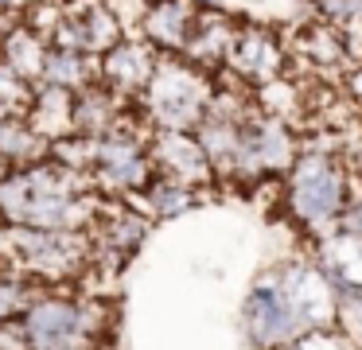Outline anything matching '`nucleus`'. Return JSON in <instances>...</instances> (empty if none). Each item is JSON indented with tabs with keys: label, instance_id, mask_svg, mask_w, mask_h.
Segmentation results:
<instances>
[{
	"label": "nucleus",
	"instance_id": "f257e3e1",
	"mask_svg": "<svg viewBox=\"0 0 362 350\" xmlns=\"http://www.w3.org/2000/svg\"><path fill=\"white\" fill-rule=\"evenodd\" d=\"M351 187L354 179L343 156L300 148V156L281 179V206L296 230H304L308 238H320L339 222L346 199H351Z\"/></svg>",
	"mask_w": 362,
	"mask_h": 350
},
{
	"label": "nucleus",
	"instance_id": "f03ea898",
	"mask_svg": "<svg viewBox=\"0 0 362 350\" xmlns=\"http://www.w3.org/2000/svg\"><path fill=\"white\" fill-rule=\"evenodd\" d=\"M16 323L24 331L28 350H102L110 308L90 296H63L43 288L20 311Z\"/></svg>",
	"mask_w": 362,
	"mask_h": 350
},
{
	"label": "nucleus",
	"instance_id": "7ed1b4c3",
	"mask_svg": "<svg viewBox=\"0 0 362 350\" xmlns=\"http://www.w3.org/2000/svg\"><path fill=\"white\" fill-rule=\"evenodd\" d=\"M211 93H214L211 74H203V70L191 66L180 54H160L148 86L141 90V98H136L133 105H136V117H141L148 129L195 132L199 121H203V113H206Z\"/></svg>",
	"mask_w": 362,
	"mask_h": 350
},
{
	"label": "nucleus",
	"instance_id": "20e7f679",
	"mask_svg": "<svg viewBox=\"0 0 362 350\" xmlns=\"http://www.w3.org/2000/svg\"><path fill=\"white\" fill-rule=\"evenodd\" d=\"M0 257L40 288H59L94 264L90 233L28 230V226H0Z\"/></svg>",
	"mask_w": 362,
	"mask_h": 350
},
{
	"label": "nucleus",
	"instance_id": "39448f33",
	"mask_svg": "<svg viewBox=\"0 0 362 350\" xmlns=\"http://www.w3.org/2000/svg\"><path fill=\"white\" fill-rule=\"evenodd\" d=\"M148 124L136 113H121L105 136L94 140V163H90V183L102 199H125L133 191H144L152 179L148 163Z\"/></svg>",
	"mask_w": 362,
	"mask_h": 350
},
{
	"label": "nucleus",
	"instance_id": "423d86ee",
	"mask_svg": "<svg viewBox=\"0 0 362 350\" xmlns=\"http://www.w3.org/2000/svg\"><path fill=\"white\" fill-rule=\"evenodd\" d=\"M296 156H300L296 129L253 109V113L242 121V132H238V156H234V171H230V179H238V183L284 179V171L292 168Z\"/></svg>",
	"mask_w": 362,
	"mask_h": 350
},
{
	"label": "nucleus",
	"instance_id": "0eeeda50",
	"mask_svg": "<svg viewBox=\"0 0 362 350\" xmlns=\"http://www.w3.org/2000/svg\"><path fill=\"white\" fill-rule=\"evenodd\" d=\"M242 327L253 350H284L308 334V323L300 319L296 303L288 300V292L281 288V280L273 276V269L261 272L253 280V288L242 300Z\"/></svg>",
	"mask_w": 362,
	"mask_h": 350
},
{
	"label": "nucleus",
	"instance_id": "6e6552de",
	"mask_svg": "<svg viewBox=\"0 0 362 350\" xmlns=\"http://www.w3.org/2000/svg\"><path fill=\"white\" fill-rule=\"evenodd\" d=\"M284 62H288V51H284V43L273 31L261 28V23H238L234 43H230V54H226V66L218 74L234 78L245 90H257L265 82L284 78Z\"/></svg>",
	"mask_w": 362,
	"mask_h": 350
},
{
	"label": "nucleus",
	"instance_id": "1a4fd4ad",
	"mask_svg": "<svg viewBox=\"0 0 362 350\" xmlns=\"http://www.w3.org/2000/svg\"><path fill=\"white\" fill-rule=\"evenodd\" d=\"M148 163H152V175H164L172 183L191 187V191H203V187L214 183V171L206 163L203 148H199L195 132L152 129L148 132Z\"/></svg>",
	"mask_w": 362,
	"mask_h": 350
},
{
	"label": "nucleus",
	"instance_id": "9d476101",
	"mask_svg": "<svg viewBox=\"0 0 362 350\" xmlns=\"http://www.w3.org/2000/svg\"><path fill=\"white\" fill-rule=\"evenodd\" d=\"M152 222H144L141 214L125 206L121 199H105L102 210H98V222L90 226V249L94 257L90 261H113V264H125L136 249L144 245Z\"/></svg>",
	"mask_w": 362,
	"mask_h": 350
},
{
	"label": "nucleus",
	"instance_id": "9b49d317",
	"mask_svg": "<svg viewBox=\"0 0 362 350\" xmlns=\"http://www.w3.org/2000/svg\"><path fill=\"white\" fill-rule=\"evenodd\" d=\"M156 59L160 54L141 35H125L117 47H110L98 59V82L110 93H117L121 101H136L141 90L148 86L152 70H156Z\"/></svg>",
	"mask_w": 362,
	"mask_h": 350
},
{
	"label": "nucleus",
	"instance_id": "f8f14e48",
	"mask_svg": "<svg viewBox=\"0 0 362 350\" xmlns=\"http://www.w3.org/2000/svg\"><path fill=\"white\" fill-rule=\"evenodd\" d=\"M308 257H312V264L327 276L335 300L362 292V238L343 233V230L331 226L327 233L312 238V253Z\"/></svg>",
	"mask_w": 362,
	"mask_h": 350
},
{
	"label": "nucleus",
	"instance_id": "ddd939ff",
	"mask_svg": "<svg viewBox=\"0 0 362 350\" xmlns=\"http://www.w3.org/2000/svg\"><path fill=\"white\" fill-rule=\"evenodd\" d=\"M136 23H141V39L156 54H183L195 28V8L187 0H148Z\"/></svg>",
	"mask_w": 362,
	"mask_h": 350
},
{
	"label": "nucleus",
	"instance_id": "4468645a",
	"mask_svg": "<svg viewBox=\"0 0 362 350\" xmlns=\"http://www.w3.org/2000/svg\"><path fill=\"white\" fill-rule=\"evenodd\" d=\"M234 31L238 23L230 20L226 12H195V28H191V39L183 47L180 59H187L191 66H199L203 74H218L226 66V54H230V43H234Z\"/></svg>",
	"mask_w": 362,
	"mask_h": 350
},
{
	"label": "nucleus",
	"instance_id": "2eb2a0df",
	"mask_svg": "<svg viewBox=\"0 0 362 350\" xmlns=\"http://www.w3.org/2000/svg\"><path fill=\"white\" fill-rule=\"evenodd\" d=\"M71 105H74V93L55 90V86H32V101L24 109V124L51 148L59 140L74 136Z\"/></svg>",
	"mask_w": 362,
	"mask_h": 350
},
{
	"label": "nucleus",
	"instance_id": "dca6fc26",
	"mask_svg": "<svg viewBox=\"0 0 362 350\" xmlns=\"http://www.w3.org/2000/svg\"><path fill=\"white\" fill-rule=\"evenodd\" d=\"M121 202H125L133 214H141L144 222H168V218L187 214L199 202V191H191V187H183V183H172V179H164V175H152L144 191L125 194Z\"/></svg>",
	"mask_w": 362,
	"mask_h": 350
},
{
	"label": "nucleus",
	"instance_id": "f3484780",
	"mask_svg": "<svg viewBox=\"0 0 362 350\" xmlns=\"http://www.w3.org/2000/svg\"><path fill=\"white\" fill-rule=\"evenodd\" d=\"M129 101H121L117 93H110L102 82H90L74 93V105H71V121H74V136H86L98 140L117 124V117L125 113Z\"/></svg>",
	"mask_w": 362,
	"mask_h": 350
},
{
	"label": "nucleus",
	"instance_id": "a211bd4d",
	"mask_svg": "<svg viewBox=\"0 0 362 350\" xmlns=\"http://www.w3.org/2000/svg\"><path fill=\"white\" fill-rule=\"evenodd\" d=\"M43 59H47V43L35 31H28L20 20L0 35V66H8L20 82H28V86L40 82Z\"/></svg>",
	"mask_w": 362,
	"mask_h": 350
},
{
	"label": "nucleus",
	"instance_id": "6ab92c4d",
	"mask_svg": "<svg viewBox=\"0 0 362 350\" xmlns=\"http://www.w3.org/2000/svg\"><path fill=\"white\" fill-rule=\"evenodd\" d=\"M296 54L300 59H308L312 66L320 70H331V66H346V39L339 28H331V23L323 20H312L304 23V28L296 31Z\"/></svg>",
	"mask_w": 362,
	"mask_h": 350
},
{
	"label": "nucleus",
	"instance_id": "aec40b11",
	"mask_svg": "<svg viewBox=\"0 0 362 350\" xmlns=\"http://www.w3.org/2000/svg\"><path fill=\"white\" fill-rule=\"evenodd\" d=\"M98 82V59L86 54H71V51H55L47 47V59H43V74L35 86H55V90L78 93L82 86Z\"/></svg>",
	"mask_w": 362,
	"mask_h": 350
},
{
	"label": "nucleus",
	"instance_id": "412c9836",
	"mask_svg": "<svg viewBox=\"0 0 362 350\" xmlns=\"http://www.w3.org/2000/svg\"><path fill=\"white\" fill-rule=\"evenodd\" d=\"M51 148L24 124V117H8L0 121V163L4 168H28V163L47 160Z\"/></svg>",
	"mask_w": 362,
	"mask_h": 350
},
{
	"label": "nucleus",
	"instance_id": "4be33fe9",
	"mask_svg": "<svg viewBox=\"0 0 362 350\" xmlns=\"http://www.w3.org/2000/svg\"><path fill=\"white\" fill-rule=\"evenodd\" d=\"M20 23H24L28 31H35L43 43H51L55 28L63 23V0H32V4H24V12H20Z\"/></svg>",
	"mask_w": 362,
	"mask_h": 350
},
{
	"label": "nucleus",
	"instance_id": "5701e85b",
	"mask_svg": "<svg viewBox=\"0 0 362 350\" xmlns=\"http://www.w3.org/2000/svg\"><path fill=\"white\" fill-rule=\"evenodd\" d=\"M335 331L343 334L354 350H362V292L335 300Z\"/></svg>",
	"mask_w": 362,
	"mask_h": 350
},
{
	"label": "nucleus",
	"instance_id": "b1692460",
	"mask_svg": "<svg viewBox=\"0 0 362 350\" xmlns=\"http://www.w3.org/2000/svg\"><path fill=\"white\" fill-rule=\"evenodd\" d=\"M288 350H354V346L335 331V327H327V331H308V334H300V339L292 342Z\"/></svg>",
	"mask_w": 362,
	"mask_h": 350
},
{
	"label": "nucleus",
	"instance_id": "393cba45",
	"mask_svg": "<svg viewBox=\"0 0 362 350\" xmlns=\"http://www.w3.org/2000/svg\"><path fill=\"white\" fill-rule=\"evenodd\" d=\"M335 230H343V233H354V238H362V187H358V183L351 187V199H346V206H343V214H339Z\"/></svg>",
	"mask_w": 362,
	"mask_h": 350
},
{
	"label": "nucleus",
	"instance_id": "a878e982",
	"mask_svg": "<svg viewBox=\"0 0 362 350\" xmlns=\"http://www.w3.org/2000/svg\"><path fill=\"white\" fill-rule=\"evenodd\" d=\"M343 160H346V171H351V179L362 187V129L351 136V144H346Z\"/></svg>",
	"mask_w": 362,
	"mask_h": 350
},
{
	"label": "nucleus",
	"instance_id": "bb28decb",
	"mask_svg": "<svg viewBox=\"0 0 362 350\" xmlns=\"http://www.w3.org/2000/svg\"><path fill=\"white\" fill-rule=\"evenodd\" d=\"M343 90H346V101H351V105L358 109V117H362V62H358V66H351V70H346Z\"/></svg>",
	"mask_w": 362,
	"mask_h": 350
},
{
	"label": "nucleus",
	"instance_id": "cd10ccee",
	"mask_svg": "<svg viewBox=\"0 0 362 350\" xmlns=\"http://www.w3.org/2000/svg\"><path fill=\"white\" fill-rule=\"evenodd\" d=\"M191 8H195L199 16L203 12H226V0H187Z\"/></svg>",
	"mask_w": 362,
	"mask_h": 350
},
{
	"label": "nucleus",
	"instance_id": "c85d7f7f",
	"mask_svg": "<svg viewBox=\"0 0 362 350\" xmlns=\"http://www.w3.org/2000/svg\"><path fill=\"white\" fill-rule=\"evenodd\" d=\"M24 0H0V16H12V8H20Z\"/></svg>",
	"mask_w": 362,
	"mask_h": 350
},
{
	"label": "nucleus",
	"instance_id": "c756f323",
	"mask_svg": "<svg viewBox=\"0 0 362 350\" xmlns=\"http://www.w3.org/2000/svg\"><path fill=\"white\" fill-rule=\"evenodd\" d=\"M0 171H4V163H0Z\"/></svg>",
	"mask_w": 362,
	"mask_h": 350
}]
</instances>
